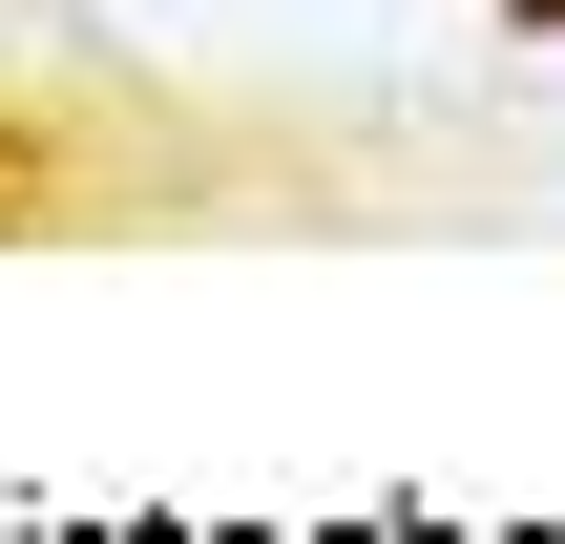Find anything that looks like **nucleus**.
<instances>
[{"label": "nucleus", "mask_w": 565, "mask_h": 544, "mask_svg": "<svg viewBox=\"0 0 565 544\" xmlns=\"http://www.w3.org/2000/svg\"><path fill=\"white\" fill-rule=\"evenodd\" d=\"M503 21H545V42H565V0H503Z\"/></svg>", "instance_id": "obj_1"}]
</instances>
